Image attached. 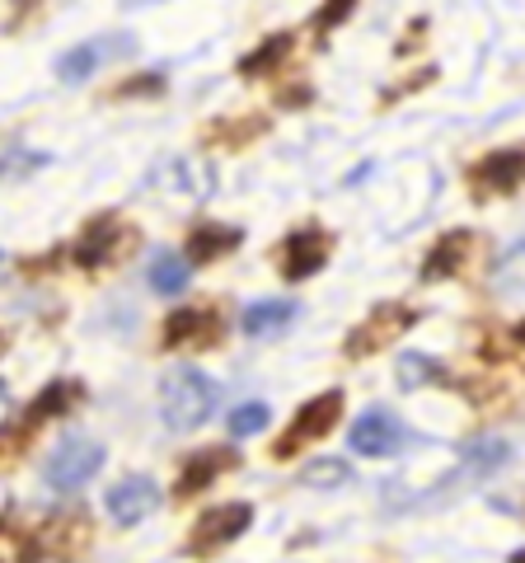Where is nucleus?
I'll use <instances>...</instances> for the list:
<instances>
[{"instance_id":"1","label":"nucleus","mask_w":525,"mask_h":563,"mask_svg":"<svg viewBox=\"0 0 525 563\" xmlns=\"http://www.w3.org/2000/svg\"><path fill=\"white\" fill-rule=\"evenodd\" d=\"M80 404H85V385H80V380H71V376L52 380L47 390L33 399L20 418H14V422H0V461H14V455H20V451L33 442V437H38L43 422L71 413V409H80Z\"/></svg>"},{"instance_id":"2","label":"nucleus","mask_w":525,"mask_h":563,"mask_svg":"<svg viewBox=\"0 0 525 563\" xmlns=\"http://www.w3.org/2000/svg\"><path fill=\"white\" fill-rule=\"evenodd\" d=\"M216 413V385L192 366H179L160 380V418L169 432H192Z\"/></svg>"},{"instance_id":"3","label":"nucleus","mask_w":525,"mask_h":563,"mask_svg":"<svg viewBox=\"0 0 525 563\" xmlns=\"http://www.w3.org/2000/svg\"><path fill=\"white\" fill-rule=\"evenodd\" d=\"M343 390H324V395H314L310 404H301L295 409V418L287 422V432L272 442V455L277 461H295L305 446H314V442H324L328 432L338 428V418H343Z\"/></svg>"},{"instance_id":"4","label":"nucleus","mask_w":525,"mask_h":563,"mask_svg":"<svg viewBox=\"0 0 525 563\" xmlns=\"http://www.w3.org/2000/svg\"><path fill=\"white\" fill-rule=\"evenodd\" d=\"M136 250V225H127L118 211H99L90 225H80V235L71 244V258L80 268H109V263L127 258Z\"/></svg>"},{"instance_id":"5","label":"nucleus","mask_w":525,"mask_h":563,"mask_svg":"<svg viewBox=\"0 0 525 563\" xmlns=\"http://www.w3.org/2000/svg\"><path fill=\"white\" fill-rule=\"evenodd\" d=\"M417 324V310L409 301H380L366 320L347 333L343 343V357L347 362H361V357H376L380 347H390L394 339H404V333Z\"/></svg>"},{"instance_id":"6","label":"nucleus","mask_w":525,"mask_h":563,"mask_svg":"<svg viewBox=\"0 0 525 563\" xmlns=\"http://www.w3.org/2000/svg\"><path fill=\"white\" fill-rule=\"evenodd\" d=\"M103 470V446L90 437H62L43 461V479L52 493H76Z\"/></svg>"},{"instance_id":"7","label":"nucleus","mask_w":525,"mask_h":563,"mask_svg":"<svg viewBox=\"0 0 525 563\" xmlns=\"http://www.w3.org/2000/svg\"><path fill=\"white\" fill-rule=\"evenodd\" d=\"M254 526V507L249 503H221V507H206V512L192 521L188 531V544L183 550L192 559H216L221 550H231V544Z\"/></svg>"},{"instance_id":"8","label":"nucleus","mask_w":525,"mask_h":563,"mask_svg":"<svg viewBox=\"0 0 525 563\" xmlns=\"http://www.w3.org/2000/svg\"><path fill=\"white\" fill-rule=\"evenodd\" d=\"M221 333H225L221 306H179L165 314L160 343L165 347H216Z\"/></svg>"},{"instance_id":"9","label":"nucleus","mask_w":525,"mask_h":563,"mask_svg":"<svg viewBox=\"0 0 525 563\" xmlns=\"http://www.w3.org/2000/svg\"><path fill=\"white\" fill-rule=\"evenodd\" d=\"M334 254V235L324 231V225H295V231L282 240V250H277V263H282V277L287 282H305L314 277Z\"/></svg>"},{"instance_id":"10","label":"nucleus","mask_w":525,"mask_h":563,"mask_svg":"<svg viewBox=\"0 0 525 563\" xmlns=\"http://www.w3.org/2000/svg\"><path fill=\"white\" fill-rule=\"evenodd\" d=\"M521 184H525V146L493 151V155H483V161L469 169V188H474L479 202H488L493 192L506 198V192H516Z\"/></svg>"},{"instance_id":"11","label":"nucleus","mask_w":525,"mask_h":563,"mask_svg":"<svg viewBox=\"0 0 525 563\" xmlns=\"http://www.w3.org/2000/svg\"><path fill=\"white\" fill-rule=\"evenodd\" d=\"M347 446H353L357 455H371V461H380V455H399V446H404V422H399L390 409H366L353 432H347Z\"/></svg>"},{"instance_id":"12","label":"nucleus","mask_w":525,"mask_h":563,"mask_svg":"<svg viewBox=\"0 0 525 563\" xmlns=\"http://www.w3.org/2000/svg\"><path fill=\"white\" fill-rule=\"evenodd\" d=\"M225 470H239V451H225V446H202V451H192L183 470H179V484H174V498L188 503V498H198V493H206Z\"/></svg>"},{"instance_id":"13","label":"nucleus","mask_w":525,"mask_h":563,"mask_svg":"<svg viewBox=\"0 0 525 563\" xmlns=\"http://www.w3.org/2000/svg\"><path fill=\"white\" fill-rule=\"evenodd\" d=\"M103 507H109V517L118 526H142L155 512V484L146 474H127V479H118L103 493Z\"/></svg>"},{"instance_id":"14","label":"nucleus","mask_w":525,"mask_h":563,"mask_svg":"<svg viewBox=\"0 0 525 563\" xmlns=\"http://www.w3.org/2000/svg\"><path fill=\"white\" fill-rule=\"evenodd\" d=\"M479 250V235L474 231H446L442 240L427 250L423 258V282H446V277H460L469 268V254Z\"/></svg>"},{"instance_id":"15","label":"nucleus","mask_w":525,"mask_h":563,"mask_svg":"<svg viewBox=\"0 0 525 563\" xmlns=\"http://www.w3.org/2000/svg\"><path fill=\"white\" fill-rule=\"evenodd\" d=\"M244 244V231L239 225H216V221H198L188 231V263L192 268H202V263H216L221 254H231V250H239Z\"/></svg>"},{"instance_id":"16","label":"nucleus","mask_w":525,"mask_h":563,"mask_svg":"<svg viewBox=\"0 0 525 563\" xmlns=\"http://www.w3.org/2000/svg\"><path fill=\"white\" fill-rule=\"evenodd\" d=\"M239 324L249 339H277V333H287L295 324V301H254Z\"/></svg>"},{"instance_id":"17","label":"nucleus","mask_w":525,"mask_h":563,"mask_svg":"<svg viewBox=\"0 0 525 563\" xmlns=\"http://www.w3.org/2000/svg\"><path fill=\"white\" fill-rule=\"evenodd\" d=\"M132 43H80V47H71L66 57L57 62V80L62 85H80V80H90L94 76V66L109 57V52H127Z\"/></svg>"},{"instance_id":"18","label":"nucleus","mask_w":525,"mask_h":563,"mask_svg":"<svg viewBox=\"0 0 525 563\" xmlns=\"http://www.w3.org/2000/svg\"><path fill=\"white\" fill-rule=\"evenodd\" d=\"M291 47H295V33H272V38H262V43L249 52V57H239V76H244V80L272 76V70L291 57Z\"/></svg>"},{"instance_id":"19","label":"nucleus","mask_w":525,"mask_h":563,"mask_svg":"<svg viewBox=\"0 0 525 563\" xmlns=\"http://www.w3.org/2000/svg\"><path fill=\"white\" fill-rule=\"evenodd\" d=\"M506 455H512V446H506V442L479 437V442H469V446L460 451V479H488L493 470L506 465Z\"/></svg>"},{"instance_id":"20","label":"nucleus","mask_w":525,"mask_h":563,"mask_svg":"<svg viewBox=\"0 0 525 563\" xmlns=\"http://www.w3.org/2000/svg\"><path fill=\"white\" fill-rule=\"evenodd\" d=\"M488 287H493L502 301H525V244H512V250L498 258V268L488 273Z\"/></svg>"},{"instance_id":"21","label":"nucleus","mask_w":525,"mask_h":563,"mask_svg":"<svg viewBox=\"0 0 525 563\" xmlns=\"http://www.w3.org/2000/svg\"><path fill=\"white\" fill-rule=\"evenodd\" d=\"M262 132H268V118L262 113H249V118H221L206 128V141L212 146H231V151H244L249 141H258Z\"/></svg>"},{"instance_id":"22","label":"nucleus","mask_w":525,"mask_h":563,"mask_svg":"<svg viewBox=\"0 0 525 563\" xmlns=\"http://www.w3.org/2000/svg\"><path fill=\"white\" fill-rule=\"evenodd\" d=\"M394 376H399L404 390H423V385H450V376L442 372V362L423 357V352H404L399 366H394Z\"/></svg>"},{"instance_id":"23","label":"nucleus","mask_w":525,"mask_h":563,"mask_svg":"<svg viewBox=\"0 0 525 563\" xmlns=\"http://www.w3.org/2000/svg\"><path fill=\"white\" fill-rule=\"evenodd\" d=\"M169 184L179 188V192H188V198H212V184H216V174H212V165L206 161H174L169 165Z\"/></svg>"},{"instance_id":"24","label":"nucleus","mask_w":525,"mask_h":563,"mask_svg":"<svg viewBox=\"0 0 525 563\" xmlns=\"http://www.w3.org/2000/svg\"><path fill=\"white\" fill-rule=\"evenodd\" d=\"M188 273H192V263L179 258V254H160L155 258V268H150V287L160 291V296H179L188 287Z\"/></svg>"},{"instance_id":"25","label":"nucleus","mask_w":525,"mask_h":563,"mask_svg":"<svg viewBox=\"0 0 525 563\" xmlns=\"http://www.w3.org/2000/svg\"><path fill=\"white\" fill-rule=\"evenodd\" d=\"M301 484L305 488H343V484H353V465L347 461H310L301 470Z\"/></svg>"},{"instance_id":"26","label":"nucleus","mask_w":525,"mask_h":563,"mask_svg":"<svg viewBox=\"0 0 525 563\" xmlns=\"http://www.w3.org/2000/svg\"><path fill=\"white\" fill-rule=\"evenodd\" d=\"M262 428H268V404H239V409H231V418H225V432L231 437H258Z\"/></svg>"},{"instance_id":"27","label":"nucleus","mask_w":525,"mask_h":563,"mask_svg":"<svg viewBox=\"0 0 525 563\" xmlns=\"http://www.w3.org/2000/svg\"><path fill=\"white\" fill-rule=\"evenodd\" d=\"M38 165H47V155H38V151H5L0 155V179H24V174H33Z\"/></svg>"},{"instance_id":"28","label":"nucleus","mask_w":525,"mask_h":563,"mask_svg":"<svg viewBox=\"0 0 525 563\" xmlns=\"http://www.w3.org/2000/svg\"><path fill=\"white\" fill-rule=\"evenodd\" d=\"M353 10H357V0H324L320 14H314V33H320V38H324V33H328V29H338V24L347 20V14H353Z\"/></svg>"},{"instance_id":"29","label":"nucleus","mask_w":525,"mask_h":563,"mask_svg":"<svg viewBox=\"0 0 525 563\" xmlns=\"http://www.w3.org/2000/svg\"><path fill=\"white\" fill-rule=\"evenodd\" d=\"M160 90H165V76H142V80L118 85L113 99H132V95H160Z\"/></svg>"},{"instance_id":"30","label":"nucleus","mask_w":525,"mask_h":563,"mask_svg":"<svg viewBox=\"0 0 525 563\" xmlns=\"http://www.w3.org/2000/svg\"><path fill=\"white\" fill-rule=\"evenodd\" d=\"M516 347H521V352H525V324H521V329H516Z\"/></svg>"},{"instance_id":"31","label":"nucleus","mask_w":525,"mask_h":563,"mask_svg":"<svg viewBox=\"0 0 525 563\" xmlns=\"http://www.w3.org/2000/svg\"><path fill=\"white\" fill-rule=\"evenodd\" d=\"M0 536H5V521H0ZM0 563H5V544H0Z\"/></svg>"},{"instance_id":"32","label":"nucleus","mask_w":525,"mask_h":563,"mask_svg":"<svg viewBox=\"0 0 525 563\" xmlns=\"http://www.w3.org/2000/svg\"><path fill=\"white\" fill-rule=\"evenodd\" d=\"M512 563H525V550H516V554H512Z\"/></svg>"},{"instance_id":"33","label":"nucleus","mask_w":525,"mask_h":563,"mask_svg":"<svg viewBox=\"0 0 525 563\" xmlns=\"http://www.w3.org/2000/svg\"><path fill=\"white\" fill-rule=\"evenodd\" d=\"M5 343H10V339H5V333H0V352H5Z\"/></svg>"}]
</instances>
